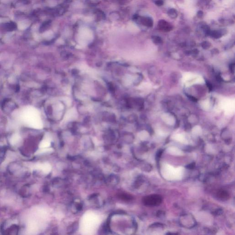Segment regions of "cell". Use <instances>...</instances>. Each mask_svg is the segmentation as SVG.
Segmentation results:
<instances>
[{
    "label": "cell",
    "instance_id": "cell-4",
    "mask_svg": "<svg viewBox=\"0 0 235 235\" xmlns=\"http://www.w3.org/2000/svg\"><path fill=\"white\" fill-rule=\"evenodd\" d=\"M158 26L161 30H164V31H169L172 29V27L171 26H170L167 22L164 20H162L159 22Z\"/></svg>",
    "mask_w": 235,
    "mask_h": 235
},
{
    "label": "cell",
    "instance_id": "cell-10",
    "mask_svg": "<svg viewBox=\"0 0 235 235\" xmlns=\"http://www.w3.org/2000/svg\"><path fill=\"white\" fill-rule=\"evenodd\" d=\"M50 142L48 140L46 139L42 141L40 145V148H48L50 147Z\"/></svg>",
    "mask_w": 235,
    "mask_h": 235
},
{
    "label": "cell",
    "instance_id": "cell-18",
    "mask_svg": "<svg viewBox=\"0 0 235 235\" xmlns=\"http://www.w3.org/2000/svg\"><path fill=\"white\" fill-rule=\"evenodd\" d=\"M197 14H198V16L199 18H201L203 16V12L201 11H199L198 12Z\"/></svg>",
    "mask_w": 235,
    "mask_h": 235
},
{
    "label": "cell",
    "instance_id": "cell-12",
    "mask_svg": "<svg viewBox=\"0 0 235 235\" xmlns=\"http://www.w3.org/2000/svg\"><path fill=\"white\" fill-rule=\"evenodd\" d=\"M168 14L172 19H175L177 16V12L174 9H170L168 12Z\"/></svg>",
    "mask_w": 235,
    "mask_h": 235
},
{
    "label": "cell",
    "instance_id": "cell-8",
    "mask_svg": "<svg viewBox=\"0 0 235 235\" xmlns=\"http://www.w3.org/2000/svg\"><path fill=\"white\" fill-rule=\"evenodd\" d=\"M95 14L96 18L98 20H101L105 19V14L102 11L100 10H97L95 11Z\"/></svg>",
    "mask_w": 235,
    "mask_h": 235
},
{
    "label": "cell",
    "instance_id": "cell-14",
    "mask_svg": "<svg viewBox=\"0 0 235 235\" xmlns=\"http://www.w3.org/2000/svg\"><path fill=\"white\" fill-rule=\"evenodd\" d=\"M211 34L214 37L219 38L221 36V33L220 32H219L218 31H214L211 32Z\"/></svg>",
    "mask_w": 235,
    "mask_h": 235
},
{
    "label": "cell",
    "instance_id": "cell-1",
    "mask_svg": "<svg viewBox=\"0 0 235 235\" xmlns=\"http://www.w3.org/2000/svg\"><path fill=\"white\" fill-rule=\"evenodd\" d=\"M21 118L23 122L30 127L36 129H40L43 127L39 112L35 108H26L22 113Z\"/></svg>",
    "mask_w": 235,
    "mask_h": 235
},
{
    "label": "cell",
    "instance_id": "cell-16",
    "mask_svg": "<svg viewBox=\"0 0 235 235\" xmlns=\"http://www.w3.org/2000/svg\"><path fill=\"white\" fill-rule=\"evenodd\" d=\"M155 3L157 6H161L163 5L164 2L162 0H157L155 2Z\"/></svg>",
    "mask_w": 235,
    "mask_h": 235
},
{
    "label": "cell",
    "instance_id": "cell-15",
    "mask_svg": "<svg viewBox=\"0 0 235 235\" xmlns=\"http://www.w3.org/2000/svg\"><path fill=\"white\" fill-rule=\"evenodd\" d=\"M117 1L118 3L121 5H125L129 3L131 1V0H117Z\"/></svg>",
    "mask_w": 235,
    "mask_h": 235
},
{
    "label": "cell",
    "instance_id": "cell-6",
    "mask_svg": "<svg viewBox=\"0 0 235 235\" xmlns=\"http://www.w3.org/2000/svg\"><path fill=\"white\" fill-rule=\"evenodd\" d=\"M218 198L221 200H227L229 198L228 192L224 190H220L217 193Z\"/></svg>",
    "mask_w": 235,
    "mask_h": 235
},
{
    "label": "cell",
    "instance_id": "cell-11",
    "mask_svg": "<svg viewBox=\"0 0 235 235\" xmlns=\"http://www.w3.org/2000/svg\"><path fill=\"white\" fill-rule=\"evenodd\" d=\"M20 139V137L17 134H14L11 139V143L12 144L14 145L17 143Z\"/></svg>",
    "mask_w": 235,
    "mask_h": 235
},
{
    "label": "cell",
    "instance_id": "cell-9",
    "mask_svg": "<svg viewBox=\"0 0 235 235\" xmlns=\"http://www.w3.org/2000/svg\"><path fill=\"white\" fill-rule=\"evenodd\" d=\"M85 2L89 6H96L101 3V0H85Z\"/></svg>",
    "mask_w": 235,
    "mask_h": 235
},
{
    "label": "cell",
    "instance_id": "cell-13",
    "mask_svg": "<svg viewBox=\"0 0 235 235\" xmlns=\"http://www.w3.org/2000/svg\"><path fill=\"white\" fill-rule=\"evenodd\" d=\"M110 18L113 20H116L119 18V15L117 12H111L110 14Z\"/></svg>",
    "mask_w": 235,
    "mask_h": 235
},
{
    "label": "cell",
    "instance_id": "cell-17",
    "mask_svg": "<svg viewBox=\"0 0 235 235\" xmlns=\"http://www.w3.org/2000/svg\"><path fill=\"white\" fill-rule=\"evenodd\" d=\"M195 164L194 163H192V164H190L189 165H187L186 167L189 169H192L195 167Z\"/></svg>",
    "mask_w": 235,
    "mask_h": 235
},
{
    "label": "cell",
    "instance_id": "cell-7",
    "mask_svg": "<svg viewBox=\"0 0 235 235\" xmlns=\"http://www.w3.org/2000/svg\"><path fill=\"white\" fill-rule=\"evenodd\" d=\"M141 23L144 26L152 27L153 26V21L150 18H143L140 19Z\"/></svg>",
    "mask_w": 235,
    "mask_h": 235
},
{
    "label": "cell",
    "instance_id": "cell-5",
    "mask_svg": "<svg viewBox=\"0 0 235 235\" xmlns=\"http://www.w3.org/2000/svg\"><path fill=\"white\" fill-rule=\"evenodd\" d=\"M37 168L40 170H41L43 172L45 173H48L51 171V167L50 164L47 163L40 164L37 166Z\"/></svg>",
    "mask_w": 235,
    "mask_h": 235
},
{
    "label": "cell",
    "instance_id": "cell-3",
    "mask_svg": "<svg viewBox=\"0 0 235 235\" xmlns=\"http://www.w3.org/2000/svg\"><path fill=\"white\" fill-rule=\"evenodd\" d=\"M162 197L157 194H153L144 198L143 201L145 205L147 206H155L159 205L162 202Z\"/></svg>",
    "mask_w": 235,
    "mask_h": 235
},
{
    "label": "cell",
    "instance_id": "cell-2",
    "mask_svg": "<svg viewBox=\"0 0 235 235\" xmlns=\"http://www.w3.org/2000/svg\"><path fill=\"white\" fill-rule=\"evenodd\" d=\"M99 223L98 218L93 213L86 214L83 219L81 228L82 232L90 234L95 230Z\"/></svg>",
    "mask_w": 235,
    "mask_h": 235
}]
</instances>
